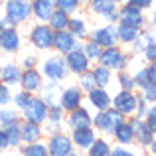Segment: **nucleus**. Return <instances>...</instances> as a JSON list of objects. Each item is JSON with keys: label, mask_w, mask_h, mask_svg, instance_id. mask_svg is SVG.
Segmentation results:
<instances>
[{"label": "nucleus", "mask_w": 156, "mask_h": 156, "mask_svg": "<svg viewBox=\"0 0 156 156\" xmlns=\"http://www.w3.org/2000/svg\"><path fill=\"white\" fill-rule=\"evenodd\" d=\"M53 10H55V2L53 0H32V14L40 22H48L51 18Z\"/></svg>", "instance_id": "17"}, {"label": "nucleus", "mask_w": 156, "mask_h": 156, "mask_svg": "<svg viewBox=\"0 0 156 156\" xmlns=\"http://www.w3.org/2000/svg\"><path fill=\"white\" fill-rule=\"evenodd\" d=\"M55 2V8L61 12H65V14H73V12L79 8V2L77 0H53Z\"/></svg>", "instance_id": "35"}, {"label": "nucleus", "mask_w": 156, "mask_h": 156, "mask_svg": "<svg viewBox=\"0 0 156 156\" xmlns=\"http://www.w3.org/2000/svg\"><path fill=\"white\" fill-rule=\"evenodd\" d=\"M69 152H71V140L61 133L51 134L50 142H48V154L50 156H67Z\"/></svg>", "instance_id": "13"}, {"label": "nucleus", "mask_w": 156, "mask_h": 156, "mask_svg": "<svg viewBox=\"0 0 156 156\" xmlns=\"http://www.w3.org/2000/svg\"><path fill=\"white\" fill-rule=\"evenodd\" d=\"M53 34L55 32L50 28V24L40 22L38 26H34L30 30V42L38 50H50V48H53Z\"/></svg>", "instance_id": "3"}, {"label": "nucleus", "mask_w": 156, "mask_h": 156, "mask_svg": "<svg viewBox=\"0 0 156 156\" xmlns=\"http://www.w3.org/2000/svg\"><path fill=\"white\" fill-rule=\"evenodd\" d=\"M79 4H89V0H77Z\"/></svg>", "instance_id": "52"}, {"label": "nucleus", "mask_w": 156, "mask_h": 156, "mask_svg": "<svg viewBox=\"0 0 156 156\" xmlns=\"http://www.w3.org/2000/svg\"><path fill=\"white\" fill-rule=\"evenodd\" d=\"M95 130L85 126V129H75L73 130V144H77L79 148H91V144L95 142Z\"/></svg>", "instance_id": "21"}, {"label": "nucleus", "mask_w": 156, "mask_h": 156, "mask_svg": "<svg viewBox=\"0 0 156 156\" xmlns=\"http://www.w3.org/2000/svg\"><path fill=\"white\" fill-rule=\"evenodd\" d=\"M130 125H133V129H134V136H138V140H140L142 144H150V142H152V130L148 129V125H144L140 119H134Z\"/></svg>", "instance_id": "24"}, {"label": "nucleus", "mask_w": 156, "mask_h": 156, "mask_svg": "<svg viewBox=\"0 0 156 156\" xmlns=\"http://www.w3.org/2000/svg\"><path fill=\"white\" fill-rule=\"evenodd\" d=\"M148 129L152 130V133H156V107H152V109L148 111Z\"/></svg>", "instance_id": "45"}, {"label": "nucleus", "mask_w": 156, "mask_h": 156, "mask_svg": "<svg viewBox=\"0 0 156 156\" xmlns=\"http://www.w3.org/2000/svg\"><path fill=\"white\" fill-rule=\"evenodd\" d=\"M61 107H53L50 109V119H46L48 121V133H53L55 134L57 130H59V125H61Z\"/></svg>", "instance_id": "29"}, {"label": "nucleus", "mask_w": 156, "mask_h": 156, "mask_svg": "<svg viewBox=\"0 0 156 156\" xmlns=\"http://www.w3.org/2000/svg\"><path fill=\"white\" fill-rule=\"evenodd\" d=\"M0 51H2V50H0Z\"/></svg>", "instance_id": "58"}, {"label": "nucleus", "mask_w": 156, "mask_h": 156, "mask_svg": "<svg viewBox=\"0 0 156 156\" xmlns=\"http://www.w3.org/2000/svg\"><path fill=\"white\" fill-rule=\"evenodd\" d=\"M142 97L146 101H156V83H148L142 87Z\"/></svg>", "instance_id": "40"}, {"label": "nucleus", "mask_w": 156, "mask_h": 156, "mask_svg": "<svg viewBox=\"0 0 156 156\" xmlns=\"http://www.w3.org/2000/svg\"><path fill=\"white\" fill-rule=\"evenodd\" d=\"M119 81H121V85H122V89H125V91H133V89H134V79L130 75H125V73H122Z\"/></svg>", "instance_id": "43"}, {"label": "nucleus", "mask_w": 156, "mask_h": 156, "mask_svg": "<svg viewBox=\"0 0 156 156\" xmlns=\"http://www.w3.org/2000/svg\"><path fill=\"white\" fill-rule=\"evenodd\" d=\"M150 144H152V152H154V156H156V140H152Z\"/></svg>", "instance_id": "51"}, {"label": "nucleus", "mask_w": 156, "mask_h": 156, "mask_svg": "<svg viewBox=\"0 0 156 156\" xmlns=\"http://www.w3.org/2000/svg\"><path fill=\"white\" fill-rule=\"evenodd\" d=\"M20 44H22V38H20L16 28H2V32H0V50L6 53H16Z\"/></svg>", "instance_id": "12"}, {"label": "nucleus", "mask_w": 156, "mask_h": 156, "mask_svg": "<svg viewBox=\"0 0 156 156\" xmlns=\"http://www.w3.org/2000/svg\"><path fill=\"white\" fill-rule=\"evenodd\" d=\"M81 89L79 87H69V89H63L59 95V107L63 111H75L77 107L81 105Z\"/></svg>", "instance_id": "15"}, {"label": "nucleus", "mask_w": 156, "mask_h": 156, "mask_svg": "<svg viewBox=\"0 0 156 156\" xmlns=\"http://www.w3.org/2000/svg\"><path fill=\"white\" fill-rule=\"evenodd\" d=\"M111 154V146L105 140H95L89 148V156H109Z\"/></svg>", "instance_id": "32"}, {"label": "nucleus", "mask_w": 156, "mask_h": 156, "mask_svg": "<svg viewBox=\"0 0 156 156\" xmlns=\"http://www.w3.org/2000/svg\"><path fill=\"white\" fill-rule=\"evenodd\" d=\"M48 24H50V28L53 32H59V30H67V24H69V14H65V12L61 10H53L51 18L48 20Z\"/></svg>", "instance_id": "25"}, {"label": "nucleus", "mask_w": 156, "mask_h": 156, "mask_svg": "<svg viewBox=\"0 0 156 156\" xmlns=\"http://www.w3.org/2000/svg\"><path fill=\"white\" fill-rule=\"evenodd\" d=\"M20 136H22V140H24V142H28V144H32V142H38V140H40V136H42L40 125L24 121L22 125H20Z\"/></svg>", "instance_id": "23"}, {"label": "nucleus", "mask_w": 156, "mask_h": 156, "mask_svg": "<svg viewBox=\"0 0 156 156\" xmlns=\"http://www.w3.org/2000/svg\"><path fill=\"white\" fill-rule=\"evenodd\" d=\"M93 77H95V81H97V87H107V85L111 83V69H107L103 67V65H99V67H95L93 69Z\"/></svg>", "instance_id": "30"}, {"label": "nucleus", "mask_w": 156, "mask_h": 156, "mask_svg": "<svg viewBox=\"0 0 156 156\" xmlns=\"http://www.w3.org/2000/svg\"><path fill=\"white\" fill-rule=\"evenodd\" d=\"M8 148V138H6V133H4V129L0 126V150Z\"/></svg>", "instance_id": "49"}, {"label": "nucleus", "mask_w": 156, "mask_h": 156, "mask_svg": "<svg viewBox=\"0 0 156 156\" xmlns=\"http://www.w3.org/2000/svg\"><path fill=\"white\" fill-rule=\"evenodd\" d=\"M22 65L26 69H34V65H36V57H26V59L22 61Z\"/></svg>", "instance_id": "50"}, {"label": "nucleus", "mask_w": 156, "mask_h": 156, "mask_svg": "<svg viewBox=\"0 0 156 156\" xmlns=\"http://www.w3.org/2000/svg\"><path fill=\"white\" fill-rule=\"evenodd\" d=\"M10 101H12L10 87H8V85H4V83H0V107H6Z\"/></svg>", "instance_id": "39"}, {"label": "nucleus", "mask_w": 156, "mask_h": 156, "mask_svg": "<svg viewBox=\"0 0 156 156\" xmlns=\"http://www.w3.org/2000/svg\"><path fill=\"white\" fill-rule=\"evenodd\" d=\"M67 156H77V154H75V152H73V150H71V152H69Z\"/></svg>", "instance_id": "53"}, {"label": "nucleus", "mask_w": 156, "mask_h": 156, "mask_svg": "<svg viewBox=\"0 0 156 156\" xmlns=\"http://www.w3.org/2000/svg\"><path fill=\"white\" fill-rule=\"evenodd\" d=\"M32 16V0H4V28H16Z\"/></svg>", "instance_id": "1"}, {"label": "nucleus", "mask_w": 156, "mask_h": 156, "mask_svg": "<svg viewBox=\"0 0 156 156\" xmlns=\"http://www.w3.org/2000/svg\"><path fill=\"white\" fill-rule=\"evenodd\" d=\"M65 65H67L69 71L77 73V75L89 71V59H87V55L83 53V50H81V48H79V50L69 51L67 55H65Z\"/></svg>", "instance_id": "11"}, {"label": "nucleus", "mask_w": 156, "mask_h": 156, "mask_svg": "<svg viewBox=\"0 0 156 156\" xmlns=\"http://www.w3.org/2000/svg\"><path fill=\"white\" fill-rule=\"evenodd\" d=\"M136 119H142L144 117V113H146V99L144 97H136Z\"/></svg>", "instance_id": "42"}, {"label": "nucleus", "mask_w": 156, "mask_h": 156, "mask_svg": "<svg viewBox=\"0 0 156 156\" xmlns=\"http://www.w3.org/2000/svg\"><path fill=\"white\" fill-rule=\"evenodd\" d=\"M99 63L107 69H122L126 65V57L119 48H105L99 55Z\"/></svg>", "instance_id": "7"}, {"label": "nucleus", "mask_w": 156, "mask_h": 156, "mask_svg": "<svg viewBox=\"0 0 156 156\" xmlns=\"http://www.w3.org/2000/svg\"><path fill=\"white\" fill-rule=\"evenodd\" d=\"M144 57H146V59H150V61L156 59V42L148 44V46L144 48Z\"/></svg>", "instance_id": "44"}, {"label": "nucleus", "mask_w": 156, "mask_h": 156, "mask_svg": "<svg viewBox=\"0 0 156 156\" xmlns=\"http://www.w3.org/2000/svg\"><path fill=\"white\" fill-rule=\"evenodd\" d=\"M30 99H32V93H28V91H20L12 97V101H14V105L18 107V109H24V107L30 103Z\"/></svg>", "instance_id": "38"}, {"label": "nucleus", "mask_w": 156, "mask_h": 156, "mask_svg": "<svg viewBox=\"0 0 156 156\" xmlns=\"http://www.w3.org/2000/svg\"><path fill=\"white\" fill-rule=\"evenodd\" d=\"M53 48H55L59 53H65V55H67L69 51L79 50L81 44H79V40H77L71 32L59 30V32H55V34H53Z\"/></svg>", "instance_id": "8"}, {"label": "nucleus", "mask_w": 156, "mask_h": 156, "mask_svg": "<svg viewBox=\"0 0 156 156\" xmlns=\"http://www.w3.org/2000/svg\"><path fill=\"white\" fill-rule=\"evenodd\" d=\"M109 156H134L133 152H129L126 148H122V146H117V148H113L111 150V154Z\"/></svg>", "instance_id": "46"}, {"label": "nucleus", "mask_w": 156, "mask_h": 156, "mask_svg": "<svg viewBox=\"0 0 156 156\" xmlns=\"http://www.w3.org/2000/svg\"><path fill=\"white\" fill-rule=\"evenodd\" d=\"M65 71H67V65H65V59L61 55L48 57L42 65V73L51 81H61L65 77Z\"/></svg>", "instance_id": "5"}, {"label": "nucleus", "mask_w": 156, "mask_h": 156, "mask_svg": "<svg viewBox=\"0 0 156 156\" xmlns=\"http://www.w3.org/2000/svg\"><path fill=\"white\" fill-rule=\"evenodd\" d=\"M4 133H6V138H8V146H18V142L22 140V136H20V122L4 126Z\"/></svg>", "instance_id": "31"}, {"label": "nucleus", "mask_w": 156, "mask_h": 156, "mask_svg": "<svg viewBox=\"0 0 156 156\" xmlns=\"http://www.w3.org/2000/svg\"><path fill=\"white\" fill-rule=\"evenodd\" d=\"M115 2H117V4H119V2H126V0H115Z\"/></svg>", "instance_id": "55"}, {"label": "nucleus", "mask_w": 156, "mask_h": 156, "mask_svg": "<svg viewBox=\"0 0 156 156\" xmlns=\"http://www.w3.org/2000/svg\"><path fill=\"white\" fill-rule=\"evenodd\" d=\"M146 73H148V81L150 83H156V59L152 61V65L146 69Z\"/></svg>", "instance_id": "48"}, {"label": "nucleus", "mask_w": 156, "mask_h": 156, "mask_svg": "<svg viewBox=\"0 0 156 156\" xmlns=\"http://www.w3.org/2000/svg\"><path fill=\"white\" fill-rule=\"evenodd\" d=\"M93 122H95L97 129L113 134L115 130H117V126L121 125V122H125V117H122L117 109H105V111H101V113L93 119Z\"/></svg>", "instance_id": "2"}, {"label": "nucleus", "mask_w": 156, "mask_h": 156, "mask_svg": "<svg viewBox=\"0 0 156 156\" xmlns=\"http://www.w3.org/2000/svg\"><path fill=\"white\" fill-rule=\"evenodd\" d=\"M154 26H156V14H154Z\"/></svg>", "instance_id": "56"}, {"label": "nucleus", "mask_w": 156, "mask_h": 156, "mask_svg": "<svg viewBox=\"0 0 156 156\" xmlns=\"http://www.w3.org/2000/svg\"><path fill=\"white\" fill-rule=\"evenodd\" d=\"M115 136H117V140L121 142V144H130L134 138V129L130 122H121V125L117 126V130H115Z\"/></svg>", "instance_id": "26"}, {"label": "nucleus", "mask_w": 156, "mask_h": 156, "mask_svg": "<svg viewBox=\"0 0 156 156\" xmlns=\"http://www.w3.org/2000/svg\"><path fill=\"white\" fill-rule=\"evenodd\" d=\"M0 2H4V0H0Z\"/></svg>", "instance_id": "57"}, {"label": "nucleus", "mask_w": 156, "mask_h": 156, "mask_svg": "<svg viewBox=\"0 0 156 156\" xmlns=\"http://www.w3.org/2000/svg\"><path fill=\"white\" fill-rule=\"evenodd\" d=\"M129 4H133V6H136V8H148L150 4H152V0H129Z\"/></svg>", "instance_id": "47"}, {"label": "nucleus", "mask_w": 156, "mask_h": 156, "mask_svg": "<svg viewBox=\"0 0 156 156\" xmlns=\"http://www.w3.org/2000/svg\"><path fill=\"white\" fill-rule=\"evenodd\" d=\"M134 79V85H138V87H144V85H148V73H146V69H140V71L136 73V75L133 77Z\"/></svg>", "instance_id": "41"}, {"label": "nucleus", "mask_w": 156, "mask_h": 156, "mask_svg": "<svg viewBox=\"0 0 156 156\" xmlns=\"http://www.w3.org/2000/svg\"><path fill=\"white\" fill-rule=\"evenodd\" d=\"M24 156H48V146L40 144V142H32L24 148Z\"/></svg>", "instance_id": "34"}, {"label": "nucleus", "mask_w": 156, "mask_h": 156, "mask_svg": "<svg viewBox=\"0 0 156 156\" xmlns=\"http://www.w3.org/2000/svg\"><path fill=\"white\" fill-rule=\"evenodd\" d=\"M119 20H121L122 26H130V28H138L140 30L142 24H144V16H142L140 8L133 6V4H125L119 12Z\"/></svg>", "instance_id": "9"}, {"label": "nucleus", "mask_w": 156, "mask_h": 156, "mask_svg": "<svg viewBox=\"0 0 156 156\" xmlns=\"http://www.w3.org/2000/svg\"><path fill=\"white\" fill-rule=\"evenodd\" d=\"M67 32H71L77 40L79 38H85L87 36V24L81 16H75V18H69V24H67Z\"/></svg>", "instance_id": "27"}, {"label": "nucleus", "mask_w": 156, "mask_h": 156, "mask_svg": "<svg viewBox=\"0 0 156 156\" xmlns=\"http://www.w3.org/2000/svg\"><path fill=\"white\" fill-rule=\"evenodd\" d=\"M140 36V32H138V28H130V26H119L117 28V38L121 40V42L125 44H134V40Z\"/></svg>", "instance_id": "28"}, {"label": "nucleus", "mask_w": 156, "mask_h": 156, "mask_svg": "<svg viewBox=\"0 0 156 156\" xmlns=\"http://www.w3.org/2000/svg\"><path fill=\"white\" fill-rule=\"evenodd\" d=\"M59 85L57 81H48L46 87H42V101L48 105V109H53V107H59Z\"/></svg>", "instance_id": "18"}, {"label": "nucleus", "mask_w": 156, "mask_h": 156, "mask_svg": "<svg viewBox=\"0 0 156 156\" xmlns=\"http://www.w3.org/2000/svg\"><path fill=\"white\" fill-rule=\"evenodd\" d=\"M93 119L91 115H89L87 109H83V107H77L75 111H71V115H69V126H71L73 130L75 129H85V126H91Z\"/></svg>", "instance_id": "20"}, {"label": "nucleus", "mask_w": 156, "mask_h": 156, "mask_svg": "<svg viewBox=\"0 0 156 156\" xmlns=\"http://www.w3.org/2000/svg\"><path fill=\"white\" fill-rule=\"evenodd\" d=\"M89 101H91V105L95 107L97 111H105V109H109V105H111V97L103 87L91 89V91H89Z\"/></svg>", "instance_id": "22"}, {"label": "nucleus", "mask_w": 156, "mask_h": 156, "mask_svg": "<svg viewBox=\"0 0 156 156\" xmlns=\"http://www.w3.org/2000/svg\"><path fill=\"white\" fill-rule=\"evenodd\" d=\"M81 50H83V53L87 55L89 61H91V59H99V55H101L99 46H97V44H93V42H87L83 48H81Z\"/></svg>", "instance_id": "37"}, {"label": "nucleus", "mask_w": 156, "mask_h": 156, "mask_svg": "<svg viewBox=\"0 0 156 156\" xmlns=\"http://www.w3.org/2000/svg\"><path fill=\"white\" fill-rule=\"evenodd\" d=\"M89 36H91V42L97 44L99 48H113L119 40L117 38V28H113V26L97 28V30H93Z\"/></svg>", "instance_id": "10"}, {"label": "nucleus", "mask_w": 156, "mask_h": 156, "mask_svg": "<svg viewBox=\"0 0 156 156\" xmlns=\"http://www.w3.org/2000/svg\"><path fill=\"white\" fill-rule=\"evenodd\" d=\"M113 107L122 115V117L133 115L134 109H136V97L133 95V91H125V89H122V91L113 99Z\"/></svg>", "instance_id": "14"}, {"label": "nucleus", "mask_w": 156, "mask_h": 156, "mask_svg": "<svg viewBox=\"0 0 156 156\" xmlns=\"http://www.w3.org/2000/svg\"><path fill=\"white\" fill-rule=\"evenodd\" d=\"M20 85H22V91H28L34 95V91L42 89V73L36 71V69H26L20 75Z\"/></svg>", "instance_id": "16"}, {"label": "nucleus", "mask_w": 156, "mask_h": 156, "mask_svg": "<svg viewBox=\"0 0 156 156\" xmlns=\"http://www.w3.org/2000/svg\"><path fill=\"white\" fill-rule=\"evenodd\" d=\"M20 75H22V71H20V67L16 63H4L0 67V83L8 85V87L10 85H18Z\"/></svg>", "instance_id": "19"}, {"label": "nucleus", "mask_w": 156, "mask_h": 156, "mask_svg": "<svg viewBox=\"0 0 156 156\" xmlns=\"http://www.w3.org/2000/svg\"><path fill=\"white\" fill-rule=\"evenodd\" d=\"M2 28H4V24H2V20H0V32H2Z\"/></svg>", "instance_id": "54"}, {"label": "nucleus", "mask_w": 156, "mask_h": 156, "mask_svg": "<svg viewBox=\"0 0 156 156\" xmlns=\"http://www.w3.org/2000/svg\"><path fill=\"white\" fill-rule=\"evenodd\" d=\"M18 122V113L12 109H0V126H8V125H14Z\"/></svg>", "instance_id": "33"}, {"label": "nucleus", "mask_w": 156, "mask_h": 156, "mask_svg": "<svg viewBox=\"0 0 156 156\" xmlns=\"http://www.w3.org/2000/svg\"><path fill=\"white\" fill-rule=\"evenodd\" d=\"M79 85H81V91H87V93L91 91V89H95V87H97V81H95V77H93V73H91V71L81 73Z\"/></svg>", "instance_id": "36"}, {"label": "nucleus", "mask_w": 156, "mask_h": 156, "mask_svg": "<svg viewBox=\"0 0 156 156\" xmlns=\"http://www.w3.org/2000/svg\"><path fill=\"white\" fill-rule=\"evenodd\" d=\"M48 105L44 103L40 97H32L30 103H28L26 107L22 109V117L24 121L28 122H36V125H40V122H44L48 119Z\"/></svg>", "instance_id": "4"}, {"label": "nucleus", "mask_w": 156, "mask_h": 156, "mask_svg": "<svg viewBox=\"0 0 156 156\" xmlns=\"http://www.w3.org/2000/svg\"><path fill=\"white\" fill-rule=\"evenodd\" d=\"M89 8H91L93 14L103 16V20L111 24L119 20V10L115 0H89Z\"/></svg>", "instance_id": "6"}]
</instances>
